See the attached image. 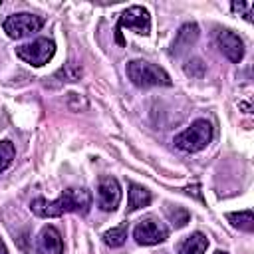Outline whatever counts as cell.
<instances>
[{
  "mask_svg": "<svg viewBox=\"0 0 254 254\" xmlns=\"http://www.w3.org/2000/svg\"><path fill=\"white\" fill-rule=\"evenodd\" d=\"M89 206H91V194L85 189H65L56 200L38 196L30 202L32 212L40 218H54V216H62L65 212L87 214Z\"/></svg>",
  "mask_w": 254,
  "mask_h": 254,
  "instance_id": "1",
  "label": "cell"
},
{
  "mask_svg": "<svg viewBox=\"0 0 254 254\" xmlns=\"http://www.w3.org/2000/svg\"><path fill=\"white\" fill-rule=\"evenodd\" d=\"M210 139H212V125L206 119H196L185 131L175 135L173 143L185 153H198L210 143Z\"/></svg>",
  "mask_w": 254,
  "mask_h": 254,
  "instance_id": "2",
  "label": "cell"
},
{
  "mask_svg": "<svg viewBox=\"0 0 254 254\" xmlns=\"http://www.w3.org/2000/svg\"><path fill=\"white\" fill-rule=\"evenodd\" d=\"M127 77L131 79L133 85L137 87H151V85H171L169 73L149 62L143 60H133L127 64Z\"/></svg>",
  "mask_w": 254,
  "mask_h": 254,
  "instance_id": "3",
  "label": "cell"
},
{
  "mask_svg": "<svg viewBox=\"0 0 254 254\" xmlns=\"http://www.w3.org/2000/svg\"><path fill=\"white\" fill-rule=\"evenodd\" d=\"M123 28H129V30H135L137 34H143L147 36L151 32V16L147 12V8L143 6H131L127 10L121 12L119 20H117V26H115V40L117 44H125L123 42V36H121V30Z\"/></svg>",
  "mask_w": 254,
  "mask_h": 254,
  "instance_id": "4",
  "label": "cell"
},
{
  "mask_svg": "<svg viewBox=\"0 0 254 254\" xmlns=\"http://www.w3.org/2000/svg\"><path fill=\"white\" fill-rule=\"evenodd\" d=\"M54 54H56V44L50 38H38V40L30 42V44H24V46L16 48V56L22 62H26V64H30L34 67L46 65L54 58Z\"/></svg>",
  "mask_w": 254,
  "mask_h": 254,
  "instance_id": "5",
  "label": "cell"
},
{
  "mask_svg": "<svg viewBox=\"0 0 254 254\" xmlns=\"http://www.w3.org/2000/svg\"><path fill=\"white\" fill-rule=\"evenodd\" d=\"M44 26V20L36 14H28V12H20V14H12L4 20V32L12 38V40H20L26 36H32L34 32H38Z\"/></svg>",
  "mask_w": 254,
  "mask_h": 254,
  "instance_id": "6",
  "label": "cell"
},
{
  "mask_svg": "<svg viewBox=\"0 0 254 254\" xmlns=\"http://www.w3.org/2000/svg\"><path fill=\"white\" fill-rule=\"evenodd\" d=\"M133 238L137 244L141 246H153V244H161L163 240L169 238V228L159 222L157 218L149 216V218H143L135 230H133Z\"/></svg>",
  "mask_w": 254,
  "mask_h": 254,
  "instance_id": "7",
  "label": "cell"
},
{
  "mask_svg": "<svg viewBox=\"0 0 254 254\" xmlns=\"http://www.w3.org/2000/svg\"><path fill=\"white\" fill-rule=\"evenodd\" d=\"M121 202V187L115 177H101L97 187V206L105 212H113Z\"/></svg>",
  "mask_w": 254,
  "mask_h": 254,
  "instance_id": "8",
  "label": "cell"
},
{
  "mask_svg": "<svg viewBox=\"0 0 254 254\" xmlns=\"http://www.w3.org/2000/svg\"><path fill=\"white\" fill-rule=\"evenodd\" d=\"M216 44H218V50L234 64H238L242 58H244V44L240 40L238 34H234L232 30H220L216 34Z\"/></svg>",
  "mask_w": 254,
  "mask_h": 254,
  "instance_id": "9",
  "label": "cell"
},
{
  "mask_svg": "<svg viewBox=\"0 0 254 254\" xmlns=\"http://www.w3.org/2000/svg\"><path fill=\"white\" fill-rule=\"evenodd\" d=\"M36 248L40 254H62L64 252V240L56 226H44L38 234Z\"/></svg>",
  "mask_w": 254,
  "mask_h": 254,
  "instance_id": "10",
  "label": "cell"
},
{
  "mask_svg": "<svg viewBox=\"0 0 254 254\" xmlns=\"http://www.w3.org/2000/svg\"><path fill=\"white\" fill-rule=\"evenodd\" d=\"M196 38H198V26L196 24H185L179 30V34H177V38L173 42V54L185 52L187 48H190L196 42Z\"/></svg>",
  "mask_w": 254,
  "mask_h": 254,
  "instance_id": "11",
  "label": "cell"
},
{
  "mask_svg": "<svg viewBox=\"0 0 254 254\" xmlns=\"http://www.w3.org/2000/svg\"><path fill=\"white\" fill-rule=\"evenodd\" d=\"M151 200H153V196L145 187L135 185V183L129 185V200H127V210L129 212H135L143 206H149Z\"/></svg>",
  "mask_w": 254,
  "mask_h": 254,
  "instance_id": "12",
  "label": "cell"
},
{
  "mask_svg": "<svg viewBox=\"0 0 254 254\" xmlns=\"http://www.w3.org/2000/svg\"><path fill=\"white\" fill-rule=\"evenodd\" d=\"M208 246V238L202 234V232H192L181 246L179 254H204Z\"/></svg>",
  "mask_w": 254,
  "mask_h": 254,
  "instance_id": "13",
  "label": "cell"
},
{
  "mask_svg": "<svg viewBox=\"0 0 254 254\" xmlns=\"http://www.w3.org/2000/svg\"><path fill=\"white\" fill-rule=\"evenodd\" d=\"M165 214L169 218V222L175 226V228H183L189 220H190V212L185 208V206H179V204H167L165 206Z\"/></svg>",
  "mask_w": 254,
  "mask_h": 254,
  "instance_id": "14",
  "label": "cell"
},
{
  "mask_svg": "<svg viewBox=\"0 0 254 254\" xmlns=\"http://www.w3.org/2000/svg\"><path fill=\"white\" fill-rule=\"evenodd\" d=\"M226 218L230 220V224L234 228H240V230H246V232L254 230V218H252V210L250 208L240 210V212H228Z\"/></svg>",
  "mask_w": 254,
  "mask_h": 254,
  "instance_id": "15",
  "label": "cell"
},
{
  "mask_svg": "<svg viewBox=\"0 0 254 254\" xmlns=\"http://www.w3.org/2000/svg\"><path fill=\"white\" fill-rule=\"evenodd\" d=\"M125 240H127V222H123V224H119V226H115V228H111L103 234V242L111 248L123 246Z\"/></svg>",
  "mask_w": 254,
  "mask_h": 254,
  "instance_id": "16",
  "label": "cell"
},
{
  "mask_svg": "<svg viewBox=\"0 0 254 254\" xmlns=\"http://www.w3.org/2000/svg\"><path fill=\"white\" fill-rule=\"evenodd\" d=\"M14 157H16V147H14V143L8 141V139L0 141V173L10 167V163L14 161Z\"/></svg>",
  "mask_w": 254,
  "mask_h": 254,
  "instance_id": "17",
  "label": "cell"
},
{
  "mask_svg": "<svg viewBox=\"0 0 254 254\" xmlns=\"http://www.w3.org/2000/svg\"><path fill=\"white\" fill-rule=\"evenodd\" d=\"M232 10L234 12H240L244 16V20L252 22V10H254V4L252 2H232Z\"/></svg>",
  "mask_w": 254,
  "mask_h": 254,
  "instance_id": "18",
  "label": "cell"
},
{
  "mask_svg": "<svg viewBox=\"0 0 254 254\" xmlns=\"http://www.w3.org/2000/svg\"><path fill=\"white\" fill-rule=\"evenodd\" d=\"M185 73L187 75H192V77H200L204 73V64L200 60H190L187 65H185Z\"/></svg>",
  "mask_w": 254,
  "mask_h": 254,
  "instance_id": "19",
  "label": "cell"
},
{
  "mask_svg": "<svg viewBox=\"0 0 254 254\" xmlns=\"http://www.w3.org/2000/svg\"><path fill=\"white\" fill-rule=\"evenodd\" d=\"M0 254H8V248H6V244L0 240Z\"/></svg>",
  "mask_w": 254,
  "mask_h": 254,
  "instance_id": "20",
  "label": "cell"
},
{
  "mask_svg": "<svg viewBox=\"0 0 254 254\" xmlns=\"http://www.w3.org/2000/svg\"><path fill=\"white\" fill-rule=\"evenodd\" d=\"M214 254H226V252H222V250H216V252H214Z\"/></svg>",
  "mask_w": 254,
  "mask_h": 254,
  "instance_id": "21",
  "label": "cell"
}]
</instances>
